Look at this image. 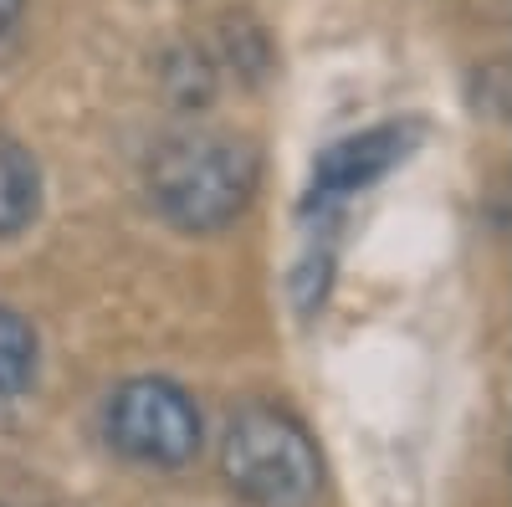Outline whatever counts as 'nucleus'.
<instances>
[{"label":"nucleus","mask_w":512,"mask_h":507,"mask_svg":"<svg viewBox=\"0 0 512 507\" xmlns=\"http://www.w3.org/2000/svg\"><path fill=\"white\" fill-rule=\"evenodd\" d=\"M256 195V154L231 134H175L149 159V200L180 231H221Z\"/></svg>","instance_id":"1"},{"label":"nucleus","mask_w":512,"mask_h":507,"mask_svg":"<svg viewBox=\"0 0 512 507\" xmlns=\"http://www.w3.org/2000/svg\"><path fill=\"white\" fill-rule=\"evenodd\" d=\"M226 477L256 507H308L323 492V456L287 410L251 405L226 431Z\"/></svg>","instance_id":"2"},{"label":"nucleus","mask_w":512,"mask_h":507,"mask_svg":"<svg viewBox=\"0 0 512 507\" xmlns=\"http://www.w3.org/2000/svg\"><path fill=\"white\" fill-rule=\"evenodd\" d=\"M108 441L149 467H180L200 451V410L175 379H128L108 400Z\"/></svg>","instance_id":"3"},{"label":"nucleus","mask_w":512,"mask_h":507,"mask_svg":"<svg viewBox=\"0 0 512 507\" xmlns=\"http://www.w3.org/2000/svg\"><path fill=\"white\" fill-rule=\"evenodd\" d=\"M415 144H420V123H410V118L405 123H379V129L338 139L313 164V195H308V205H338V200H349L354 190L374 185L379 175H390L395 164H405V154Z\"/></svg>","instance_id":"4"},{"label":"nucleus","mask_w":512,"mask_h":507,"mask_svg":"<svg viewBox=\"0 0 512 507\" xmlns=\"http://www.w3.org/2000/svg\"><path fill=\"white\" fill-rule=\"evenodd\" d=\"M41 210V169L26 144L0 134V236H16Z\"/></svg>","instance_id":"5"},{"label":"nucleus","mask_w":512,"mask_h":507,"mask_svg":"<svg viewBox=\"0 0 512 507\" xmlns=\"http://www.w3.org/2000/svg\"><path fill=\"white\" fill-rule=\"evenodd\" d=\"M36 374V333L16 308H0V395H21Z\"/></svg>","instance_id":"6"},{"label":"nucleus","mask_w":512,"mask_h":507,"mask_svg":"<svg viewBox=\"0 0 512 507\" xmlns=\"http://www.w3.org/2000/svg\"><path fill=\"white\" fill-rule=\"evenodd\" d=\"M16 16H21V0H0V31H11Z\"/></svg>","instance_id":"7"}]
</instances>
